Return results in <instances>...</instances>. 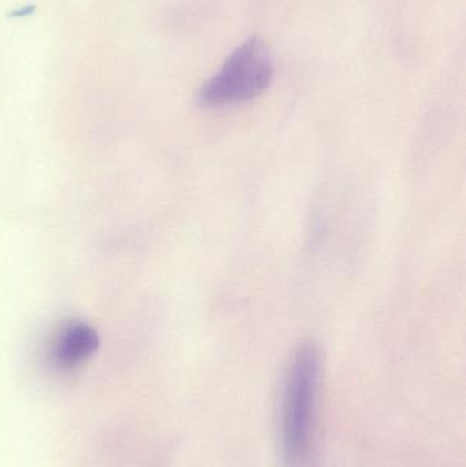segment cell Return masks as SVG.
<instances>
[{"instance_id": "6da1fadb", "label": "cell", "mask_w": 466, "mask_h": 467, "mask_svg": "<svg viewBox=\"0 0 466 467\" xmlns=\"http://www.w3.org/2000/svg\"><path fill=\"white\" fill-rule=\"evenodd\" d=\"M320 369L322 358L316 346L301 345L287 373L282 410L285 455L292 466L300 465L308 451Z\"/></svg>"}, {"instance_id": "7a4b0ae2", "label": "cell", "mask_w": 466, "mask_h": 467, "mask_svg": "<svg viewBox=\"0 0 466 467\" xmlns=\"http://www.w3.org/2000/svg\"><path fill=\"white\" fill-rule=\"evenodd\" d=\"M274 77V60L267 44L252 37L227 57L218 73L211 77L199 92L202 107L235 106L262 95Z\"/></svg>"}, {"instance_id": "3957f363", "label": "cell", "mask_w": 466, "mask_h": 467, "mask_svg": "<svg viewBox=\"0 0 466 467\" xmlns=\"http://www.w3.org/2000/svg\"><path fill=\"white\" fill-rule=\"evenodd\" d=\"M100 346L98 332L85 323H71L57 335L52 359L60 370H71L87 362Z\"/></svg>"}]
</instances>
